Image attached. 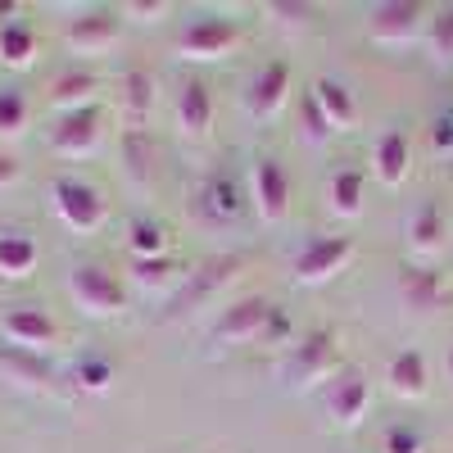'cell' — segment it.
<instances>
[{
    "label": "cell",
    "instance_id": "obj_15",
    "mask_svg": "<svg viewBox=\"0 0 453 453\" xmlns=\"http://www.w3.org/2000/svg\"><path fill=\"white\" fill-rule=\"evenodd\" d=\"M96 91H100L96 73H87V68H64L59 78L50 82L46 100H50V109H59V113H78V109H96Z\"/></svg>",
    "mask_w": 453,
    "mask_h": 453
},
{
    "label": "cell",
    "instance_id": "obj_11",
    "mask_svg": "<svg viewBox=\"0 0 453 453\" xmlns=\"http://www.w3.org/2000/svg\"><path fill=\"white\" fill-rule=\"evenodd\" d=\"M367 408H372V386H367V376L363 372H345V376H335V386L326 395V412H331V422L335 426H358L367 418Z\"/></svg>",
    "mask_w": 453,
    "mask_h": 453
},
{
    "label": "cell",
    "instance_id": "obj_34",
    "mask_svg": "<svg viewBox=\"0 0 453 453\" xmlns=\"http://www.w3.org/2000/svg\"><path fill=\"white\" fill-rule=\"evenodd\" d=\"M173 5L168 0H123L119 5V19H132V23H159Z\"/></svg>",
    "mask_w": 453,
    "mask_h": 453
},
{
    "label": "cell",
    "instance_id": "obj_39",
    "mask_svg": "<svg viewBox=\"0 0 453 453\" xmlns=\"http://www.w3.org/2000/svg\"><path fill=\"white\" fill-rule=\"evenodd\" d=\"M449 372H453V354H449Z\"/></svg>",
    "mask_w": 453,
    "mask_h": 453
},
{
    "label": "cell",
    "instance_id": "obj_14",
    "mask_svg": "<svg viewBox=\"0 0 453 453\" xmlns=\"http://www.w3.org/2000/svg\"><path fill=\"white\" fill-rule=\"evenodd\" d=\"M64 42H68V50H78V55L109 50L113 42H119V10H91L82 19H73L64 27Z\"/></svg>",
    "mask_w": 453,
    "mask_h": 453
},
{
    "label": "cell",
    "instance_id": "obj_27",
    "mask_svg": "<svg viewBox=\"0 0 453 453\" xmlns=\"http://www.w3.org/2000/svg\"><path fill=\"white\" fill-rule=\"evenodd\" d=\"M36 59V32L19 19L10 23H0V64H10V68H27Z\"/></svg>",
    "mask_w": 453,
    "mask_h": 453
},
{
    "label": "cell",
    "instance_id": "obj_23",
    "mask_svg": "<svg viewBox=\"0 0 453 453\" xmlns=\"http://www.w3.org/2000/svg\"><path fill=\"white\" fill-rule=\"evenodd\" d=\"M232 273H236V258H209L204 268H200V273H191V281L181 286V295H177V304H173V309H196L200 299H204V295H213V290H218L226 277H232Z\"/></svg>",
    "mask_w": 453,
    "mask_h": 453
},
{
    "label": "cell",
    "instance_id": "obj_26",
    "mask_svg": "<svg viewBox=\"0 0 453 453\" xmlns=\"http://www.w3.org/2000/svg\"><path fill=\"white\" fill-rule=\"evenodd\" d=\"M444 245V218H440V209L435 204H422L418 213L408 218V250L412 254H435Z\"/></svg>",
    "mask_w": 453,
    "mask_h": 453
},
{
    "label": "cell",
    "instance_id": "obj_36",
    "mask_svg": "<svg viewBox=\"0 0 453 453\" xmlns=\"http://www.w3.org/2000/svg\"><path fill=\"white\" fill-rule=\"evenodd\" d=\"M299 113H304V141H309V145H322V141L331 136V123L322 119V109H318V104H313V100L304 96V104H299Z\"/></svg>",
    "mask_w": 453,
    "mask_h": 453
},
{
    "label": "cell",
    "instance_id": "obj_20",
    "mask_svg": "<svg viewBox=\"0 0 453 453\" xmlns=\"http://www.w3.org/2000/svg\"><path fill=\"white\" fill-rule=\"evenodd\" d=\"M196 209H200L204 222L226 226V222H236V213H241V196H236V186L226 177H209L200 186V196H196Z\"/></svg>",
    "mask_w": 453,
    "mask_h": 453
},
{
    "label": "cell",
    "instance_id": "obj_13",
    "mask_svg": "<svg viewBox=\"0 0 453 453\" xmlns=\"http://www.w3.org/2000/svg\"><path fill=\"white\" fill-rule=\"evenodd\" d=\"M155 91H159L155 73H145V68H127L119 78V113H123L127 132H145L150 113H155Z\"/></svg>",
    "mask_w": 453,
    "mask_h": 453
},
{
    "label": "cell",
    "instance_id": "obj_4",
    "mask_svg": "<svg viewBox=\"0 0 453 453\" xmlns=\"http://www.w3.org/2000/svg\"><path fill=\"white\" fill-rule=\"evenodd\" d=\"M349 258H354V241L349 236H318V241H309L304 250L295 254L290 273H295L299 286H322L335 273H345Z\"/></svg>",
    "mask_w": 453,
    "mask_h": 453
},
{
    "label": "cell",
    "instance_id": "obj_8",
    "mask_svg": "<svg viewBox=\"0 0 453 453\" xmlns=\"http://www.w3.org/2000/svg\"><path fill=\"white\" fill-rule=\"evenodd\" d=\"M0 331H5V340L14 349H27V354H42L50 349L59 340V322L42 309V304H19L5 313V322H0Z\"/></svg>",
    "mask_w": 453,
    "mask_h": 453
},
{
    "label": "cell",
    "instance_id": "obj_9",
    "mask_svg": "<svg viewBox=\"0 0 453 453\" xmlns=\"http://www.w3.org/2000/svg\"><path fill=\"white\" fill-rule=\"evenodd\" d=\"M277 318V309L263 295H245L213 322V340H226V345H245V340H258L268 331V322Z\"/></svg>",
    "mask_w": 453,
    "mask_h": 453
},
{
    "label": "cell",
    "instance_id": "obj_3",
    "mask_svg": "<svg viewBox=\"0 0 453 453\" xmlns=\"http://www.w3.org/2000/svg\"><path fill=\"white\" fill-rule=\"evenodd\" d=\"M335 372V335L331 331H309L304 340H295L286 363H281V376L290 386H318Z\"/></svg>",
    "mask_w": 453,
    "mask_h": 453
},
{
    "label": "cell",
    "instance_id": "obj_17",
    "mask_svg": "<svg viewBox=\"0 0 453 453\" xmlns=\"http://www.w3.org/2000/svg\"><path fill=\"white\" fill-rule=\"evenodd\" d=\"M309 100L322 109V119L331 123V132H349L354 119H358L349 87H345V82H335V78H318V82L309 87Z\"/></svg>",
    "mask_w": 453,
    "mask_h": 453
},
{
    "label": "cell",
    "instance_id": "obj_7",
    "mask_svg": "<svg viewBox=\"0 0 453 453\" xmlns=\"http://www.w3.org/2000/svg\"><path fill=\"white\" fill-rule=\"evenodd\" d=\"M426 10L418 5V0H386V5H372L367 14V36L372 42H381V46H408L412 36L422 32Z\"/></svg>",
    "mask_w": 453,
    "mask_h": 453
},
{
    "label": "cell",
    "instance_id": "obj_16",
    "mask_svg": "<svg viewBox=\"0 0 453 453\" xmlns=\"http://www.w3.org/2000/svg\"><path fill=\"white\" fill-rule=\"evenodd\" d=\"M177 127H181V136H191V141L209 136V127H213V96H209L204 82H186L177 91Z\"/></svg>",
    "mask_w": 453,
    "mask_h": 453
},
{
    "label": "cell",
    "instance_id": "obj_25",
    "mask_svg": "<svg viewBox=\"0 0 453 453\" xmlns=\"http://www.w3.org/2000/svg\"><path fill=\"white\" fill-rule=\"evenodd\" d=\"M326 209H331L335 218H358V213H363V173L340 168V173L326 181Z\"/></svg>",
    "mask_w": 453,
    "mask_h": 453
},
{
    "label": "cell",
    "instance_id": "obj_32",
    "mask_svg": "<svg viewBox=\"0 0 453 453\" xmlns=\"http://www.w3.org/2000/svg\"><path fill=\"white\" fill-rule=\"evenodd\" d=\"M27 132V100L23 91H0V136L14 141Z\"/></svg>",
    "mask_w": 453,
    "mask_h": 453
},
{
    "label": "cell",
    "instance_id": "obj_24",
    "mask_svg": "<svg viewBox=\"0 0 453 453\" xmlns=\"http://www.w3.org/2000/svg\"><path fill=\"white\" fill-rule=\"evenodd\" d=\"M36 268V241L23 232H5L0 236V277L5 281H23Z\"/></svg>",
    "mask_w": 453,
    "mask_h": 453
},
{
    "label": "cell",
    "instance_id": "obj_37",
    "mask_svg": "<svg viewBox=\"0 0 453 453\" xmlns=\"http://www.w3.org/2000/svg\"><path fill=\"white\" fill-rule=\"evenodd\" d=\"M381 453H422V435L412 426H390L381 440Z\"/></svg>",
    "mask_w": 453,
    "mask_h": 453
},
{
    "label": "cell",
    "instance_id": "obj_12",
    "mask_svg": "<svg viewBox=\"0 0 453 453\" xmlns=\"http://www.w3.org/2000/svg\"><path fill=\"white\" fill-rule=\"evenodd\" d=\"M286 100H290V68H286L281 59L263 64V68L254 73L250 91H245V104H250V113H254V119H277Z\"/></svg>",
    "mask_w": 453,
    "mask_h": 453
},
{
    "label": "cell",
    "instance_id": "obj_22",
    "mask_svg": "<svg viewBox=\"0 0 453 453\" xmlns=\"http://www.w3.org/2000/svg\"><path fill=\"white\" fill-rule=\"evenodd\" d=\"M399 295H403V304H408V309L431 313V309L444 304V281H440L431 268H403V277H399Z\"/></svg>",
    "mask_w": 453,
    "mask_h": 453
},
{
    "label": "cell",
    "instance_id": "obj_31",
    "mask_svg": "<svg viewBox=\"0 0 453 453\" xmlns=\"http://www.w3.org/2000/svg\"><path fill=\"white\" fill-rule=\"evenodd\" d=\"M426 42H431V55H435L440 64H453V5H444V10L431 14Z\"/></svg>",
    "mask_w": 453,
    "mask_h": 453
},
{
    "label": "cell",
    "instance_id": "obj_33",
    "mask_svg": "<svg viewBox=\"0 0 453 453\" xmlns=\"http://www.w3.org/2000/svg\"><path fill=\"white\" fill-rule=\"evenodd\" d=\"M73 381H78L87 395H104L109 381H113V367H109V358H82L78 367H73Z\"/></svg>",
    "mask_w": 453,
    "mask_h": 453
},
{
    "label": "cell",
    "instance_id": "obj_2",
    "mask_svg": "<svg viewBox=\"0 0 453 453\" xmlns=\"http://www.w3.org/2000/svg\"><path fill=\"white\" fill-rule=\"evenodd\" d=\"M50 204H55V218L68 226V232H82V236L100 232L104 218H109L104 196L82 177H55L50 181Z\"/></svg>",
    "mask_w": 453,
    "mask_h": 453
},
{
    "label": "cell",
    "instance_id": "obj_19",
    "mask_svg": "<svg viewBox=\"0 0 453 453\" xmlns=\"http://www.w3.org/2000/svg\"><path fill=\"white\" fill-rule=\"evenodd\" d=\"M386 381L399 399H422L426 386H431V372H426V358L418 349H399L390 363H386Z\"/></svg>",
    "mask_w": 453,
    "mask_h": 453
},
{
    "label": "cell",
    "instance_id": "obj_21",
    "mask_svg": "<svg viewBox=\"0 0 453 453\" xmlns=\"http://www.w3.org/2000/svg\"><path fill=\"white\" fill-rule=\"evenodd\" d=\"M0 372H5L10 381L27 386V390L50 386V363L42 354H27V349H14V345H0Z\"/></svg>",
    "mask_w": 453,
    "mask_h": 453
},
{
    "label": "cell",
    "instance_id": "obj_29",
    "mask_svg": "<svg viewBox=\"0 0 453 453\" xmlns=\"http://www.w3.org/2000/svg\"><path fill=\"white\" fill-rule=\"evenodd\" d=\"M155 136L150 132H123V159H127V173L136 181H145L150 173H155Z\"/></svg>",
    "mask_w": 453,
    "mask_h": 453
},
{
    "label": "cell",
    "instance_id": "obj_5",
    "mask_svg": "<svg viewBox=\"0 0 453 453\" xmlns=\"http://www.w3.org/2000/svg\"><path fill=\"white\" fill-rule=\"evenodd\" d=\"M100 136H104L100 109H78V113H59V123L50 127L46 145L59 159H87V155L100 150Z\"/></svg>",
    "mask_w": 453,
    "mask_h": 453
},
{
    "label": "cell",
    "instance_id": "obj_6",
    "mask_svg": "<svg viewBox=\"0 0 453 453\" xmlns=\"http://www.w3.org/2000/svg\"><path fill=\"white\" fill-rule=\"evenodd\" d=\"M250 200L263 222H281L290 213V177L273 155H258L250 168Z\"/></svg>",
    "mask_w": 453,
    "mask_h": 453
},
{
    "label": "cell",
    "instance_id": "obj_38",
    "mask_svg": "<svg viewBox=\"0 0 453 453\" xmlns=\"http://www.w3.org/2000/svg\"><path fill=\"white\" fill-rule=\"evenodd\" d=\"M23 177V164L10 155V150H0V191H10V186H19Z\"/></svg>",
    "mask_w": 453,
    "mask_h": 453
},
{
    "label": "cell",
    "instance_id": "obj_30",
    "mask_svg": "<svg viewBox=\"0 0 453 453\" xmlns=\"http://www.w3.org/2000/svg\"><path fill=\"white\" fill-rule=\"evenodd\" d=\"M181 277V268L164 254V258H132V281L136 286H145V290H164V286H173Z\"/></svg>",
    "mask_w": 453,
    "mask_h": 453
},
{
    "label": "cell",
    "instance_id": "obj_35",
    "mask_svg": "<svg viewBox=\"0 0 453 453\" xmlns=\"http://www.w3.org/2000/svg\"><path fill=\"white\" fill-rule=\"evenodd\" d=\"M263 14H273L277 23H286V27H304L309 23V14H313V5H290V0H268L263 5Z\"/></svg>",
    "mask_w": 453,
    "mask_h": 453
},
{
    "label": "cell",
    "instance_id": "obj_18",
    "mask_svg": "<svg viewBox=\"0 0 453 453\" xmlns=\"http://www.w3.org/2000/svg\"><path fill=\"white\" fill-rule=\"evenodd\" d=\"M408 164H412V155H408V136L395 127V132H386L381 141H376V155H372V173H376V181L381 186H403L408 181Z\"/></svg>",
    "mask_w": 453,
    "mask_h": 453
},
{
    "label": "cell",
    "instance_id": "obj_10",
    "mask_svg": "<svg viewBox=\"0 0 453 453\" xmlns=\"http://www.w3.org/2000/svg\"><path fill=\"white\" fill-rule=\"evenodd\" d=\"M241 42V32L232 19H196L177 36V55L181 59H218Z\"/></svg>",
    "mask_w": 453,
    "mask_h": 453
},
{
    "label": "cell",
    "instance_id": "obj_28",
    "mask_svg": "<svg viewBox=\"0 0 453 453\" xmlns=\"http://www.w3.org/2000/svg\"><path fill=\"white\" fill-rule=\"evenodd\" d=\"M127 250H132V258H164L168 254V232L155 218H136L127 226Z\"/></svg>",
    "mask_w": 453,
    "mask_h": 453
},
{
    "label": "cell",
    "instance_id": "obj_1",
    "mask_svg": "<svg viewBox=\"0 0 453 453\" xmlns=\"http://www.w3.org/2000/svg\"><path fill=\"white\" fill-rule=\"evenodd\" d=\"M68 295L87 318H119L127 309L123 281L109 268H100V263H78V268L68 273Z\"/></svg>",
    "mask_w": 453,
    "mask_h": 453
}]
</instances>
